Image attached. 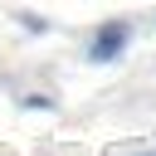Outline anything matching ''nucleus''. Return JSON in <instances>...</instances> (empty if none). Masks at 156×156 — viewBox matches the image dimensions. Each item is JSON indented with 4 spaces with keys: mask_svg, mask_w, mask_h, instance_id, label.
<instances>
[{
    "mask_svg": "<svg viewBox=\"0 0 156 156\" xmlns=\"http://www.w3.org/2000/svg\"><path fill=\"white\" fill-rule=\"evenodd\" d=\"M122 44H127V24H102L98 39L88 44V58H93V63H107V58L122 54Z\"/></svg>",
    "mask_w": 156,
    "mask_h": 156,
    "instance_id": "1",
    "label": "nucleus"
}]
</instances>
